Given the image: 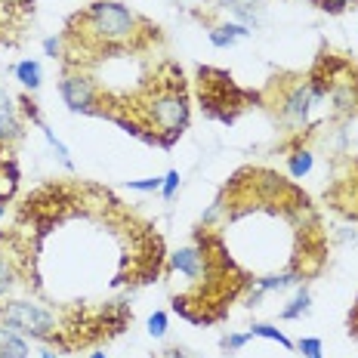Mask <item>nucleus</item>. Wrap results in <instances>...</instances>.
I'll use <instances>...</instances> for the list:
<instances>
[{"label": "nucleus", "instance_id": "22", "mask_svg": "<svg viewBox=\"0 0 358 358\" xmlns=\"http://www.w3.org/2000/svg\"><path fill=\"white\" fill-rule=\"evenodd\" d=\"M250 340V334H229V337H222V349L226 352H238V349H244Z\"/></svg>", "mask_w": 358, "mask_h": 358}, {"label": "nucleus", "instance_id": "9", "mask_svg": "<svg viewBox=\"0 0 358 358\" xmlns=\"http://www.w3.org/2000/svg\"><path fill=\"white\" fill-rule=\"evenodd\" d=\"M220 6L226 13H232V16L238 19V25L250 28V31H257V28L266 22V3L263 0H220Z\"/></svg>", "mask_w": 358, "mask_h": 358}, {"label": "nucleus", "instance_id": "10", "mask_svg": "<svg viewBox=\"0 0 358 358\" xmlns=\"http://www.w3.org/2000/svg\"><path fill=\"white\" fill-rule=\"evenodd\" d=\"M303 278H306V272L294 266V268H287V272H281V275H263V278H257L253 285H257V290H263V294H272V290L296 287Z\"/></svg>", "mask_w": 358, "mask_h": 358}, {"label": "nucleus", "instance_id": "19", "mask_svg": "<svg viewBox=\"0 0 358 358\" xmlns=\"http://www.w3.org/2000/svg\"><path fill=\"white\" fill-rule=\"evenodd\" d=\"M148 334H152L155 340H161L164 334H167V312H152V315H148Z\"/></svg>", "mask_w": 358, "mask_h": 358}, {"label": "nucleus", "instance_id": "11", "mask_svg": "<svg viewBox=\"0 0 358 358\" xmlns=\"http://www.w3.org/2000/svg\"><path fill=\"white\" fill-rule=\"evenodd\" d=\"M253 31L250 28H244V25H238V22H229V25H216L213 31H210V43L213 47H220V50H229V47H235L238 41H244V37H250Z\"/></svg>", "mask_w": 358, "mask_h": 358}, {"label": "nucleus", "instance_id": "27", "mask_svg": "<svg viewBox=\"0 0 358 358\" xmlns=\"http://www.w3.org/2000/svg\"><path fill=\"white\" fill-rule=\"evenodd\" d=\"M358 322V303H355V312H352V318H349V324H355Z\"/></svg>", "mask_w": 358, "mask_h": 358}, {"label": "nucleus", "instance_id": "14", "mask_svg": "<svg viewBox=\"0 0 358 358\" xmlns=\"http://www.w3.org/2000/svg\"><path fill=\"white\" fill-rule=\"evenodd\" d=\"M309 309H312V294L303 287L300 294H296L294 300H290L285 309H281V318H285V322H296V318H303Z\"/></svg>", "mask_w": 358, "mask_h": 358}, {"label": "nucleus", "instance_id": "7", "mask_svg": "<svg viewBox=\"0 0 358 358\" xmlns=\"http://www.w3.org/2000/svg\"><path fill=\"white\" fill-rule=\"evenodd\" d=\"M19 257L22 253L13 250V238L0 235V303H3L19 285V275H22Z\"/></svg>", "mask_w": 358, "mask_h": 358}, {"label": "nucleus", "instance_id": "18", "mask_svg": "<svg viewBox=\"0 0 358 358\" xmlns=\"http://www.w3.org/2000/svg\"><path fill=\"white\" fill-rule=\"evenodd\" d=\"M296 349L303 352V358H322V352H324V346H322L318 337H303L300 343H296Z\"/></svg>", "mask_w": 358, "mask_h": 358}, {"label": "nucleus", "instance_id": "4", "mask_svg": "<svg viewBox=\"0 0 358 358\" xmlns=\"http://www.w3.org/2000/svg\"><path fill=\"white\" fill-rule=\"evenodd\" d=\"M198 80H201V102H204V108L226 124L235 121V115L244 108V93L232 84V78L226 71L201 69Z\"/></svg>", "mask_w": 358, "mask_h": 358}, {"label": "nucleus", "instance_id": "29", "mask_svg": "<svg viewBox=\"0 0 358 358\" xmlns=\"http://www.w3.org/2000/svg\"><path fill=\"white\" fill-rule=\"evenodd\" d=\"M90 358H108L106 352H93V355H90Z\"/></svg>", "mask_w": 358, "mask_h": 358}, {"label": "nucleus", "instance_id": "21", "mask_svg": "<svg viewBox=\"0 0 358 358\" xmlns=\"http://www.w3.org/2000/svg\"><path fill=\"white\" fill-rule=\"evenodd\" d=\"M176 189H179V170H167V173H164V185H161V195L170 201V198L176 195Z\"/></svg>", "mask_w": 358, "mask_h": 358}, {"label": "nucleus", "instance_id": "6", "mask_svg": "<svg viewBox=\"0 0 358 358\" xmlns=\"http://www.w3.org/2000/svg\"><path fill=\"white\" fill-rule=\"evenodd\" d=\"M322 99H327V96L322 93V90H315L312 80H294V84L287 87V93L281 96L278 111H281V117H285L287 124L303 127L306 121H309L312 108H315Z\"/></svg>", "mask_w": 358, "mask_h": 358}, {"label": "nucleus", "instance_id": "13", "mask_svg": "<svg viewBox=\"0 0 358 358\" xmlns=\"http://www.w3.org/2000/svg\"><path fill=\"white\" fill-rule=\"evenodd\" d=\"M16 80L25 90H41V84H43V69H41V62L37 59H22V62L16 65Z\"/></svg>", "mask_w": 358, "mask_h": 358}, {"label": "nucleus", "instance_id": "24", "mask_svg": "<svg viewBox=\"0 0 358 358\" xmlns=\"http://www.w3.org/2000/svg\"><path fill=\"white\" fill-rule=\"evenodd\" d=\"M322 10H327V13H340V10H346L349 3H355V0H315Z\"/></svg>", "mask_w": 358, "mask_h": 358}, {"label": "nucleus", "instance_id": "30", "mask_svg": "<svg viewBox=\"0 0 358 358\" xmlns=\"http://www.w3.org/2000/svg\"><path fill=\"white\" fill-rule=\"evenodd\" d=\"M355 80H358V74H355Z\"/></svg>", "mask_w": 358, "mask_h": 358}, {"label": "nucleus", "instance_id": "15", "mask_svg": "<svg viewBox=\"0 0 358 358\" xmlns=\"http://www.w3.org/2000/svg\"><path fill=\"white\" fill-rule=\"evenodd\" d=\"M312 164H315V158H312L309 148H296V152L287 158V173L294 179H303L312 170Z\"/></svg>", "mask_w": 358, "mask_h": 358}, {"label": "nucleus", "instance_id": "20", "mask_svg": "<svg viewBox=\"0 0 358 358\" xmlns=\"http://www.w3.org/2000/svg\"><path fill=\"white\" fill-rule=\"evenodd\" d=\"M130 185L133 192H161V185H164V176H148V179H130Z\"/></svg>", "mask_w": 358, "mask_h": 358}, {"label": "nucleus", "instance_id": "23", "mask_svg": "<svg viewBox=\"0 0 358 358\" xmlns=\"http://www.w3.org/2000/svg\"><path fill=\"white\" fill-rule=\"evenodd\" d=\"M43 53H47L50 59L62 56V37H47V41H43Z\"/></svg>", "mask_w": 358, "mask_h": 358}, {"label": "nucleus", "instance_id": "12", "mask_svg": "<svg viewBox=\"0 0 358 358\" xmlns=\"http://www.w3.org/2000/svg\"><path fill=\"white\" fill-rule=\"evenodd\" d=\"M0 358H28L25 337L6 324H0Z\"/></svg>", "mask_w": 358, "mask_h": 358}, {"label": "nucleus", "instance_id": "17", "mask_svg": "<svg viewBox=\"0 0 358 358\" xmlns=\"http://www.w3.org/2000/svg\"><path fill=\"white\" fill-rule=\"evenodd\" d=\"M37 127H41V133H43V139H47V143H50V148H53V152H56V158H59V161H62V164H65V167H69V170H71V167H74V164H71V158H69V148H65V143H62V139H59V136H56V133H53V130H50V127H47V124H43V121H41V124H37Z\"/></svg>", "mask_w": 358, "mask_h": 358}, {"label": "nucleus", "instance_id": "8", "mask_svg": "<svg viewBox=\"0 0 358 358\" xmlns=\"http://www.w3.org/2000/svg\"><path fill=\"white\" fill-rule=\"evenodd\" d=\"M25 136V127H22V117H19V106L6 90H0V143L3 145H13Z\"/></svg>", "mask_w": 358, "mask_h": 358}, {"label": "nucleus", "instance_id": "3", "mask_svg": "<svg viewBox=\"0 0 358 358\" xmlns=\"http://www.w3.org/2000/svg\"><path fill=\"white\" fill-rule=\"evenodd\" d=\"M0 324L13 327V331L25 334L34 340H56L62 343L65 324L59 322L56 309L37 303V300H6L0 303Z\"/></svg>", "mask_w": 358, "mask_h": 358}, {"label": "nucleus", "instance_id": "5", "mask_svg": "<svg viewBox=\"0 0 358 358\" xmlns=\"http://www.w3.org/2000/svg\"><path fill=\"white\" fill-rule=\"evenodd\" d=\"M59 96H62V102L74 115H102V108H99L102 99H99V90H96L93 78L78 69L62 74V80H59Z\"/></svg>", "mask_w": 358, "mask_h": 358}, {"label": "nucleus", "instance_id": "1", "mask_svg": "<svg viewBox=\"0 0 358 358\" xmlns=\"http://www.w3.org/2000/svg\"><path fill=\"white\" fill-rule=\"evenodd\" d=\"M139 25H143L139 16L133 10H127L124 3L99 0L87 13L71 19V28L65 37L69 41L80 37L87 47H96V50H121V47H130L139 37Z\"/></svg>", "mask_w": 358, "mask_h": 358}, {"label": "nucleus", "instance_id": "25", "mask_svg": "<svg viewBox=\"0 0 358 358\" xmlns=\"http://www.w3.org/2000/svg\"><path fill=\"white\" fill-rule=\"evenodd\" d=\"M167 358H192L185 349H167Z\"/></svg>", "mask_w": 358, "mask_h": 358}, {"label": "nucleus", "instance_id": "26", "mask_svg": "<svg viewBox=\"0 0 358 358\" xmlns=\"http://www.w3.org/2000/svg\"><path fill=\"white\" fill-rule=\"evenodd\" d=\"M41 358H56V355H53V349H43V352H41Z\"/></svg>", "mask_w": 358, "mask_h": 358}, {"label": "nucleus", "instance_id": "16", "mask_svg": "<svg viewBox=\"0 0 358 358\" xmlns=\"http://www.w3.org/2000/svg\"><path fill=\"white\" fill-rule=\"evenodd\" d=\"M248 334H250V337H266V340L278 343V346H285V349H294V343H290L285 334H281L278 327H272V324H263V322H259V324H253Z\"/></svg>", "mask_w": 358, "mask_h": 358}, {"label": "nucleus", "instance_id": "2", "mask_svg": "<svg viewBox=\"0 0 358 358\" xmlns=\"http://www.w3.org/2000/svg\"><path fill=\"white\" fill-rule=\"evenodd\" d=\"M185 127H189V96L182 90V74H176L173 80H164L145 96V102L139 106V124L133 133L145 136L143 130H148V143L173 145Z\"/></svg>", "mask_w": 358, "mask_h": 358}, {"label": "nucleus", "instance_id": "28", "mask_svg": "<svg viewBox=\"0 0 358 358\" xmlns=\"http://www.w3.org/2000/svg\"><path fill=\"white\" fill-rule=\"evenodd\" d=\"M3 213H6V201H0V220H3Z\"/></svg>", "mask_w": 358, "mask_h": 358}]
</instances>
